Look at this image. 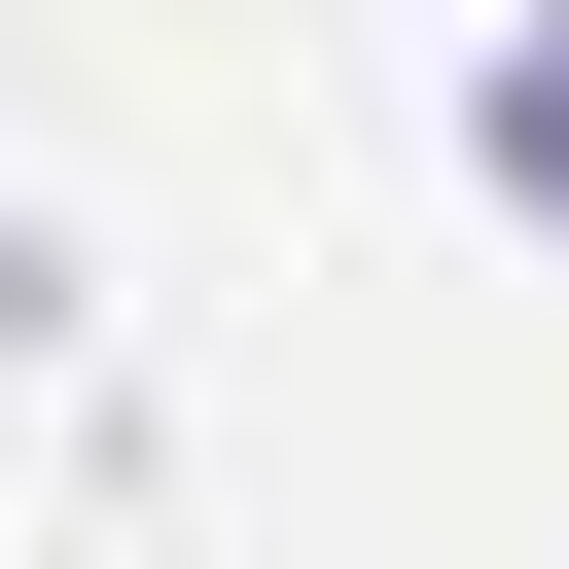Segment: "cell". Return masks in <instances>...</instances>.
Returning <instances> with one entry per match:
<instances>
[{
	"label": "cell",
	"instance_id": "obj_1",
	"mask_svg": "<svg viewBox=\"0 0 569 569\" xmlns=\"http://www.w3.org/2000/svg\"><path fill=\"white\" fill-rule=\"evenodd\" d=\"M462 178H498V213H569V0H533V36L462 71Z\"/></svg>",
	"mask_w": 569,
	"mask_h": 569
}]
</instances>
